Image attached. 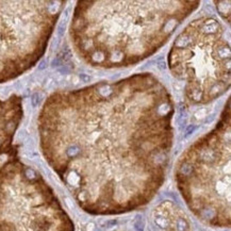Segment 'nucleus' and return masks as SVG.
<instances>
[{"instance_id":"3","label":"nucleus","mask_w":231,"mask_h":231,"mask_svg":"<svg viewBox=\"0 0 231 231\" xmlns=\"http://www.w3.org/2000/svg\"><path fill=\"white\" fill-rule=\"evenodd\" d=\"M231 109L227 100L211 131L195 141L176 166L177 188L188 209L214 228L230 227Z\"/></svg>"},{"instance_id":"5","label":"nucleus","mask_w":231,"mask_h":231,"mask_svg":"<svg viewBox=\"0 0 231 231\" xmlns=\"http://www.w3.org/2000/svg\"><path fill=\"white\" fill-rule=\"evenodd\" d=\"M0 231H75L70 216L14 146L0 156Z\"/></svg>"},{"instance_id":"7","label":"nucleus","mask_w":231,"mask_h":231,"mask_svg":"<svg viewBox=\"0 0 231 231\" xmlns=\"http://www.w3.org/2000/svg\"><path fill=\"white\" fill-rule=\"evenodd\" d=\"M23 99L12 95L5 100L0 99V156L13 148L14 135L23 119Z\"/></svg>"},{"instance_id":"4","label":"nucleus","mask_w":231,"mask_h":231,"mask_svg":"<svg viewBox=\"0 0 231 231\" xmlns=\"http://www.w3.org/2000/svg\"><path fill=\"white\" fill-rule=\"evenodd\" d=\"M230 56L222 25L206 16L192 21L177 36L168 53V67L185 83L188 100L204 104L230 86Z\"/></svg>"},{"instance_id":"6","label":"nucleus","mask_w":231,"mask_h":231,"mask_svg":"<svg viewBox=\"0 0 231 231\" xmlns=\"http://www.w3.org/2000/svg\"><path fill=\"white\" fill-rule=\"evenodd\" d=\"M65 1H0V83L31 69L44 56Z\"/></svg>"},{"instance_id":"8","label":"nucleus","mask_w":231,"mask_h":231,"mask_svg":"<svg viewBox=\"0 0 231 231\" xmlns=\"http://www.w3.org/2000/svg\"><path fill=\"white\" fill-rule=\"evenodd\" d=\"M216 8L220 15L227 20V23H230V1H217Z\"/></svg>"},{"instance_id":"1","label":"nucleus","mask_w":231,"mask_h":231,"mask_svg":"<svg viewBox=\"0 0 231 231\" xmlns=\"http://www.w3.org/2000/svg\"><path fill=\"white\" fill-rule=\"evenodd\" d=\"M174 114L169 92L149 72L56 91L38 115L40 146L83 211L128 213L163 185Z\"/></svg>"},{"instance_id":"2","label":"nucleus","mask_w":231,"mask_h":231,"mask_svg":"<svg viewBox=\"0 0 231 231\" xmlns=\"http://www.w3.org/2000/svg\"><path fill=\"white\" fill-rule=\"evenodd\" d=\"M199 1H79L69 33L95 67L134 65L158 51Z\"/></svg>"}]
</instances>
